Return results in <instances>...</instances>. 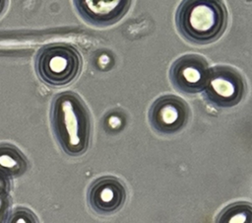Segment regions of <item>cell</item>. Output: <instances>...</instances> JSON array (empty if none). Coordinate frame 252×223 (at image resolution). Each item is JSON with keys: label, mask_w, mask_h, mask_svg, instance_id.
<instances>
[{"label": "cell", "mask_w": 252, "mask_h": 223, "mask_svg": "<svg viewBox=\"0 0 252 223\" xmlns=\"http://www.w3.org/2000/svg\"><path fill=\"white\" fill-rule=\"evenodd\" d=\"M50 121L55 139L64 153L76 157L87 151L92 134L91 115L76 93L66 91L54 97Z\"/></svg>", "instance_id": "6da1fadb"}, {"label": "cell", "mask_w": 252, "mask_h": 223, "mask_svg": "<svg viewBox=\"0 0 252 223\" xmlns=\"http://www.w3.org/2000/svg\"><path fill=\"white\" fill-rule=\"evenodd\" d=\"M176 26L188 40L206 44L224 32L227 13L220 0H183L176 12Z\"/></svg>", "instance_id": "7a4b0ae2"}, {"label": "cell", "mask_w": 252, "mask_h": 223, "mask_svg": "<svg viewBox=\"0 0 252 223\" xmlns=\"http://www.w3.org/2000/svg\"><path fill=\"white\" fill-rule=\"evenodd\" d=\"M35 71L39 79L50 86L72 83L82 69L79 51L66 43H53L41 47L35 56Z\"/></svg>", "instance_id": "3957f363"}, {"label": "cell", "mask_w": 252, "mask_h": 223, "mask_svg": "<svg viewBox=\"0 0 252 223\" xmlns=\"http://www.w3.org/2000/svg\"><path fill=\"white\" fill-rule=\"evenodd\" d=\"M205 97L220 108H230L243 98L245 82L238 71L228 66H216L209 71Z\"/></svg>", "instance_id": "277c9868"}, {"label": "cell", "mask_w": 252, "mask_h": 223, "mask_svg": "<svg viewBox=\"0 0 252 223\" xmlns=\"http://www.w3.org/2000/svg\"><path fill=\"white\" fill-rule=\"evenodd\" d=\"M189 118V108L179 97L166 95L157 99L149 111L152 127L162 134H173L181 130Z\"/></svg>", "instance_id": "5b68a950"}, {"label": "cell", "mask_w": 252, "mask_h": 223, "mask_svg": "<svg viewBox=\"0 0 252 223\" xmlns=\"http://www.w3.org/2000/svg\"><path fill=\"white\" fill-rule=\"evenodd\" d=\"M209 71L208 62L204 57L198 54H187L174 61L169 76L178 91L196 94L205 89Z\"/></svg>", "instance_id": "8992f818"}, {"label": "cell", "mask_w": 252, "mask_h": 223, "mask_svg": "<svg viewBox=\"0 0 252 223\" xmlns=\"http://www.w3.org/2000/svg\"><path fill=\"white\" fill-rule=\"evenodd\" d=\"M125 200V186L114 177H102L95 180L88 190V202L99 214L117 212L122 208Z\"/></svg>", "instance_id": "52a82bcc"}, {"label": "cell", "mask_w": 252, "mask_h": 223, "mask_svg": "<svg viewBox=\"0 0 252 223\" xmlns=\"http://www.w3.org/2000/svg\"><path fill=\"white\" fill-rule=\"evenodd\" d=\"M132 0H74L79 15L97 27L117 23L128 12Z\"/></svg>", "instance_id": "ba28073f"}, {"label": "cell", "mask_w": 252, "mask_h": 223, "mask_svg": "<svg viewBox=\"0 0 252 223\" xmlns=\"http://www.w3.org/2000/svg\"><path fill=\"white\" fill-rule=\"evenodd\" d=\"M28 163L24 155L15 147L0 145V173L6 176L22 175L27 169Z\"/></svg>", "instance_id": "9c48e42d"}, {"label": "cell", "mask_w": 252, "mask_h": 223, "mask_svg": "<svg viewBox=\"0 0 252 223\" xmlns=\"http://www.w3.org/2000/svg\"><path fill=\"white\" fill-rule=\"evenodd\" d=\"M218 222L252 223V204L247 202H237L228 205L219 215Z\"/></svg>", "instance_id": "30bf717a"}, {"label": "cell", "mask_w": 252, "mask_h": 223, "mask_svg": "<svg viewBox=\"0 0 252 223\" xmlns=\"http://www.w3.org/2000/svg\"><path fill=\"white\" fill-rule=\"evenodd\" d=\"M9 222H36V217L30 211L25 208L15 209L11 216L8 218Z\"/></svg>", "instance_id": "8fae6325"}, {"label": "cell", "mask_w": 252, "mask_h": 223, "mask_svg": "<svg viewBox=\"0 0 252 223\" xmlns=\"http://www.w3.org/2000/svg\"><path fill=\"white\" fill-rule=\"evenodd\" d=\"M7 1H8V0H0V15H1L2 12L5 10L6 5H7Z\"/></svg>", "instance_id": "7c38bea8"}]
</instances>
